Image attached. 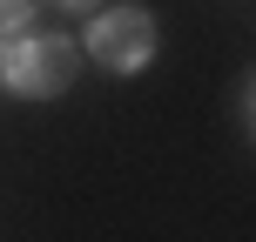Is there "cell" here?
I'll list each match as a JSON object with an SVG mask.
<instances>
[{
  "mask_svg": "<svg viewBox=\"0 0 256 242\" xmlns=\"http://www.w3.org/2000/svg\"><path fill=\"white\" fill-rule=\"evenodd\" d=\"M74 74H81V47L68 34H0V88L48 101L74 88Z\"/></svg>",
  "mask_w": 256,
  "mask_h": 242,
  "instance_id": "cell-1",
  "label": "cell"
},
{
  "mask_svg": "<svg viewBox=\"0 0 256 242\" xmlns=\"http://www.w3.org/2000/svg\"><path fill=\"white\" fill-rule=\"evenodd\" d=\"M155 47H162V27H155V13L135 7V0L94 7L88 13V34H81V54L102 61L108 74H142V67L155 61Z\"/></svg>",
  "mask_w": 256,
  "mask_h": 242,
  "instance_id": "cell-2",
  "label": "cell"
},
{
  "mask_svg": "<svg viewBox=\"0 0 256 242\" xmlns=\"http://www.w3.org/2000/svg\"><path fill=\"white\" fill-rule=\"evenodd\" d=\"M40 7H48V0H0V34H27Z\"/></svg>",
  "mask_w": 256,
  "mask_h": 242,
  "instance_id": "cell-3",
  "label": "cell"
},
{
  "mask_svg": "<svg viewBox=\"0 0 256 242\" xmlns=\"http://www.w3.org/2000/svg\"><path fill=\"white\" fill-rule=\"evenodd\" d=\"M94 7H102V0H54V13H81V20H88Z\"/></svg>",
  "mask_w": 256,
  "mask_h": 242,
  "instance_id": "cell-4",
  "label": "cell"
}]
</instances>
